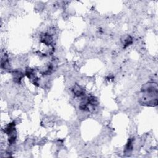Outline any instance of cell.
<instances>
[{"mask_svg":"<svg viewBox=\"0 0 158 158\" xmlns=\"http://www.w3.org/2000/svg\"><path fill=\"white\" fill-rule=\"evenodd\" d=\"M140 102L144 106H156L157 105V85L155 82H149L143 86Z\"/></svg>","mask_w":158,"mask_h":158,"instance_id":"6da1fadb","label":"cell"},{"mask_svg":"<svg viewBox=\"0 0 158 158\" xmlns=\"http://www.w3.org/2000/svg\"><path fill=\"white\" fill-rule=\"evenodd\" d=\"M41 42L47 46H51L53 43V37L49 33H44L41 35Z\"/></svg>","mask_w":158,"mask_h":158,"instance_id":"7a4b0ae2","label":"cell"},{"mask_svg":"<svg viewBox=\"0 0 158 158\" xmlns=\"http://www.w3.org/2000/svg\"><path fill=\"white\" fill-rule=\"evenodd\" d=\"M73 93L77 97H83L85 96V90L80 86L76 85L73 89Z\"/></svg>","mask_w":158,"mask_h":158,"instance_id":"3957f363","label":"cell"},{"mask_svg":"<svg viewBox=\"0 0 158 158\" xmlns=\"http://www.w3.org/2000/svg\"><path fill=\"white\" fill-rule=\"evenodd\" d=\"M13 79L14 80L16 83L20 84L21 82L22 78L24 77V74L21 71H19L18 70L14 71L12 72Z\"/></svg>","mask_w":158,"mask_h":158,"instance_id":"277c9868","label":"cell"},{"mask_svg":"<svg viewBox=\"0 0 158 158\" xmlns=\"http://www.w3.org/2000/svg\"><path fill=\"white\" fill-rule=\"evenodd\" d=\"M132 140H130L127 144V145L126 146V152H130V151L132 150V148H133V145H132Z\"/></svg>","mask_w":158,"mask_h":158,"instance_id":"5b68a950","label":"cell"},{"mask_svg":"<svg viewBox=\"0 0 158 158\" xmlns=\"http://www.w3.org/2000/svg\"><path fill=\"white\" fill-rule=\"evenodd\" d=\"M132 42H133V41H132V37H128L124 41V48H126L127 46L130 45L132 43Z\"/></svg>","mask_w":158,"mask_h":158,"instance_id":"8992f818","label":"cell"}]
</instances>
